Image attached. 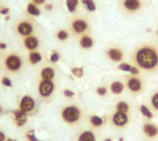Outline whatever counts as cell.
<instances>
[{"mask_svg":"<svg viewBox=\"0 0 158 141\" xmlns=\"http://www.w3.org/2000/svg\"><path fill=\"white\" fill-rule=\"evenodd\" d=\"M131 65L136 66L141 74H158V41L143 42L137 44L130 57Z\"/></svg>","mask_w":158,"mask_h":141,"instance_id":"1","label":"cell"},{"mask_svg":"<svg viewBox=\"0 0 158 141\" xmlns=\"http://www.w3.org/2000/svg\"><path fill=\"white\" fill-rule=\"evenodd\" d=\"M124 84L127 91L132 96H139L144 92L146 82L141 75L129 74L124 77Z\"/></svg>","mask_w":158,"mask_h":141,"instance_id":"2","label":"cell"},{"mask_svg":"<svg viewBox=\"0 0 158 141\" xmlns=\"http://www.w3.org/2000/svg\"><path fill=\"white\" fill-rule=\"evenodd\" d=\"M69 30L71 35L75 37H79L84 33L90 32L91 30V24L88 18L84 15L81 14H74L70 19Z\"/></svg>","mask_w":158,"mask_h":141,"instance_id":"3","label":"cell"},{"mask_svg":"<svg viewBox=\"0 0 158 141\" xmlns=\"http://www.w3.org/2000/svg\"><path fill=\"white\" fill-rule=\"evenodd\" d=\"M146 0H119L118 6L121 13L131 17L138 15L145 6Z\"/></svg>","mask_w":158,"mask_h":141,"instance_id":"4","label":"cell"},{"mask_svg":"<svg viewBox=\"0 0 158 141\" xmlns=\"http://www.w3.org/2000/svg\"><path fill=\"white\" fill-rule=\"evenodd\" d=\"M105 55L108 61L113 64L119 65L122 62H125L126 59V52L125 49L117 44H113L107 46L105 50Z\"/></svg>","mask_w":158,"mask_h":141,"instance_id":"5","label":"cell"},{"mask_svg":"<svg viewBox=\"0 0 158 141\" xmlns=\"http://www.w3.org/2000/svg\"><path fill=\"white\" fill-rule=\"evenodd\" d=\"M15 31L21 38L30 36L35 32V22L31 17L19 19L15 24Z\"/></svg>","mask_w":158,"mask_h":141,"instance_id":"6","label":"cell"},{"mask_svg":"<svg viewBox=\"0 0 158 141\" xmlns=\"http://www.w3.org/2000/svg\"><path fill=\"white\" fill-rule=\"evenodd\" d=\"M82 114L80 107L77 105H69L63 108L61 112V117L65 123L69 125H76L81 119Z\"/></svg>","mask_w":158,"mask_h":141,"instance_id":"7","label":"cell"},{"mask_svg":"<svg viewBox=\"0 0 158 141\" xmlns=\"http://www.w3.org/2000/svg\"><path fill=\"white\" fill-rule=\"evenodd\" d=\"M4 66L7 71L17 73L23 67V59L17 53H9L4 59Z\"/></svg>","mask_w":158,"mask_h":141,"instance_id":"8","label":"cell"},{"mask_svg":"<svg viewBox=\"0 0 158 141\" xmlns=\"http://www.w3.org/2000/svg\"><path fill=\"white\" fill-rule=\"evenodd\" d=\"M131 122V115L120 113V112H114L110 115V123L111 125L118 128V129H123L128 127V125Z\"/></svg>","mask_w":158,"mask_h":141,"instance_id":"9","label":"cell"},{"mask_svg":"<svg viewBox=\"0 0 158 141\" xmlns=\"http://www.w3.org/2000/svg\"><path fill=\"white\" fill-rule=\"evenodd\" d=\"M142 131L144 137L150 140H155L158 138V126L149 119L143 124Z\"/></svg>","mask_w":158,"mask_h":141,"instance_id":"10","label":"cell"},{"mask_svg":"<svg viewBox=\"0 0 158 141\" xmlns=\"http://www.w3.org/2000/svg\"><path fill=\"white\" fill-rule=\"evenodd\" d=\"M77 41H78V44H79L80 48L84 51L92 50L95 44V40H94V35L92 34V31L84 33V34L77 37Z\"/></svg>","mask_w":158,"mask_h":141,"instance_id":"11","label":"cell"},{"mask_svg":"<svg viewBox=\"0 0 158 141\" xmlns=\"http://www.w3.org/2000/svg\"><path fill=\"white\" fill-rule=\"evenodd\" d=\"M55 83L53 80H41L39 83V87H38V91L39 94L44 97V98H47L49 97L55 91Z\"/></svg>","mask_w":158,"mask_h":141,"instance_id":"12","label":"cell"},{"mask_svg":"<svg viewBox=\"0 0 158 141\" xmlns=\"http://www.w3.org/2000/svg\"><path fill=\"white\" fill-rule=\"evenodd\" d=\"M22 39V44L23 46L29 50L30 52L31 51H35L38 49L39 45H40V39H39V36L35 33L30 35V36H27V37H23L21 38Z\"/></svg>","mask_w":158,"mask_h":141,"instance_id":"13","label":"cell"},{"mask_svg":"<svg viewBox=\"0 0 158 141\" xmlns=\"http://www.w3.org/2000/svg\"><path fill=\"white\" fill-rule=\"evenodd\" d=\"M34 106H35V102L29 95H25L20 100V103H19V110H21L25 114L26 113H29V112H31L33 110Z\"/></svg>","mask_w":158,"mask_h":141,"instance_id":"14","label":"cell"},{"mask_svg":"<svg viewBox=\"0 0 158 141\" xmlns=\"http://www.w3.org/2000/svg\"><path fill=\"white\" fill-rule=\"evenodd\" d=\"M108 89H109V91H110V92L112 94H114V95H121L124 92V91L126 90L124 80L114 79L113 81H111Z\"/></svg>","mask_w":158,"mask_h":141,"instance_id":"15","label":"cell"},{"mask_svg":"<svg viewBox=\"0 0 158 141\" xmlns=\"http://www.w3.org/2000/svg\"><path fill=\"white\" fill-rule=\"evenodd\" d=\"M148 107L151 109L153 113H157L158 114V89L152 91V93L149 95L148 98Z\"/></svg>","mask_w":158,"mask_h":141,"instance_id":"16","label":"cell"},{"mask_svg":"<svg viewBox=\"0 0 158 141\" xmlns=\"http://www.w3.org/2000/svg\"><path fill=\"white\" fill-rule=\"evenodd\" d=\"M26 12H27L28 16L31 17V18L39 17L41 15V13H42L40 6L35 5V4H33L31 1L26 5Z\"/></svg>","mask_w":158,"mask_h":141,"instance_id":"17","label":"cell"},{"mask_svg":"<svg viewBox=\"0 0 158 141\" xmlns=\"http://www.w3.org/2000/svg\"><path fill=\"white\" fill-rule=\"evenodd\" d=\"M40 76L43 80H53L56 76V70L53 66H45L41 70Z\"/></svg>","mask_w":158,"mask_h":141,"instance_id":"18","label":"cell"},{"mask_svg":"<svg viewBox=\"0 0 158 141\" xmlns=\"http://www.w3.org/2000/svg\"><path fill=\"white\" fill-rule=\"evenodd\" d=\"M77 141H97V139L92 130H83L78 135Z\"/></svg>","mask_w":158,"mask_h":141,"instance_id":"19","label":"cell"},{"mask_svg":"<svg viewBox=\"0 0 158 141\" xmlns=\"http://www.w3.org/2000/svg\"><path fill=\"white\" fill-rule=\"evenodd\" d=\"M81 6L88 13H94L97 10V4L95 0H80Z\"/></svg>","mask_w":158,"mask_h":141,"instance_id":"20","label":"cell"},{"mask_svg":"<svg viewBox=\"0 0 158 141\" xmlns=\"http://www.w3.org/2000/svg\"><path fill=\"white\" fill-rule=\"evenodd\" d=\"M70 36H71V33H70L69 30L66 29V28H61V29L57 30L56 31V34H55L56 39L59 42H62L68 41Z\"/></svg>","mask_w":158,"mask_h":141,"instance_id":"21","label":"cell"},{"mask_svg":"<svg viewBox=\"0 0 158 141\" xmlns=\"http://www.w3.org/2000/svg\"><path fill=\"white\" fill-rule=\"evenodd\" d=\"M115 111L131 115V105H130V103L128 102H126V101H118L115 104Z\"/></svg>","mask_w":158,"mask_h":141,"instance_id":"22","label":"cell"},{"mask_svg":"<svg viewBox=\"0 0 158 141\" xmlns=\"http://www.w3.org/2000/svg\"><path fill=\"white\" fill-rule=\"evenodd\" d=\"M14 116H15V122L17 124L18 127H22L24 126V124L27 121V117L24 112H22L21 110H16L13 112Z\"/></svg>","mask_w":158,"mask_h":141,"instance_id":"23","label":"cell"},{"mask_svg":"<svg viewBox=\"0 0 158 141\" xmlns=\"http://www.w3.org/2000/svg\"><path fill=\"white\" fill-rule=\"evenodd\" d=\"M43 59V55L40 52H38L37 50L35 51H31L29 53L28 55V60L31 65H37L39 64Z\"/></svg>","mask_w":158,"mask_h":141,"instance_id":"24","label":"cell"},{"mask_svg":"<svg viewBox=\"0 0 158 141\" xmlns=\"http://www.w3.org/2000/svg\"><path fill=\"white\" fill-rule=\"evenodd\" d=\"M66 5L69 13L76 14L79 6H81V2L80 0H66Z\"/></svg>","mask_w":158,"mask_h":141,"instance_id":"25","label":"cell"},{"mask_svg":"<svg viewBox=\"0 0 158 141\" xmlns=\"http://www.w3.org/2000/svg\"><path fill=\"white\" fill-rule=\"evenodd\" d=\"M89 122L94 128H101L104 126V119L95 115H93L89 117Z\"/></svg>","mask_w":158,"mask_h":141,"instance_id":"26","label":"cell"},{"mask_svg":"<svg viewBox=\"0 0 158 141\" xmlns=\"http://www.w3.org/2000/svg\"><path fill=\"white\" fill-rule=\"evenodd\" d=\"M140 112H141L142 115H143V117H145L146 119L151 120V119L154 117V113L151 111V109L148 107V105L142 104V105L140 106Z\"/></svg>","mask_w":158,"mask_h":141,"instance_id":"27","label":"cell"},{"mask_svg":"<svg viewBox=\"0 0 158 141\" xmlns=\"http://www.w3.org/2000/svg\"><path fill=\"white\" fill-rule=\"evenodd\" d=\"M131 67H132V66L131 64H129V63H126V62H122L119 65H118V70L125 71V72H129V73L131 72Z\"/></svg>","mask_w":158,"mask_h":141,"instance_id":"28","label":"cell"},{"mask_svg":"<svg viewBox=\"0 0 158 141\" xmlns=\"http://www.w3.org/2000/svg\"><path fill=\"white\" fill-rule=\"evenodd\" d=\"M71 73L73 74V76H75L78 79L82 78L83 75H84L83 67H72L71 68Z\"/></svg>","mask_w":158,"mask_h":141,"instance_id":"29","label":"cell"},{"mask_svg":"<svg viewBox=\"0 0 158 141\" xmlns=\"http://www.w3.org/2000/svg\"><path fill=\"white\" fill-rule=\"evenodd\" d=\"M108 92V88L106 86H99L96 88V93L100 97H105Z\"/></svg>","mask_w":158,"mask_h":141,"instance_id":"30","label":"cell"},{"mask_svg":"<svg viewBox=\"0 0 158 141\" xmlns=\"http://www.w3.org/2000/svg\"><path fill=\"white\" fill-rule=\"evenodd\" d=\"M59 59H60V54L56 51H54L52 53V54L50 55V58H49L50 62H52V63H56V62H58Z\"/></svg>","mask_w":158,"mask_h":141,"instance_id":"31","label":"cell"},{"mask_svg":"<svg viewBox=\"0 0 158 141\" xmlns=\"http://www.w3.org/2000/svg\"><path fill=\"white\" fill-rule=\"evenodd\" d=\"M26 137H27V139H28V140L29 141H40L38 139H37V138H36V137H35L33 130L29 131V132L27 133Z\"/></svg>","mask_w":158,"mask_h":141,"instance_id":"32","label":"cell"},{"mask_svg":"<svg viewBox=\"0 0 158 141\" xmlns=\"http://www.w3.org/2000/svg\"><path fill=\"white\" fill-rule=\"evenodd\" d=\"M1 83H2L5 87H11V86H12L11 80H10L7 77H4V78H2V79H1Z\"/></svg>","mask_w":158,"mask_h":141,"instance_id":"33","label":"cell"},{"mask_svg":"<svg viewBox=\"0 0 158 141\" xmlns=\"http://www.w3.org/2000/svg\"><path fill=\"white\" fill-rule=\"evenodd\" d=\"M44 9L45 11H52V10L54 9V5H53V3H51V2H46V3L44 5Z\"/></svg>","mask_w":158,"mask_h":141,"instance_id":"34","label":"cell"},{"mask_svg":"<svg viewBox=\"0 0 158 141\" xmlns=\"http://www.w3.org/2000/svg\"><path fill=\"white\" fill-rule=\"evenodd\" d=\"M63 94H64V96L67 97V98H72V97H74V95H75V93H74L72 91H69V90H64Z\"/></svg>","mask_w":158,"mask_h":141,"instance_id":"35","label":"cell"},{"mask_svg":"<svg viewBox=\"0 0 158 141\" xmlns=\"http://www.w3.org/2000/svg\"><path fill=\"white\" fill-rule=\"evenodd\" d=\"M9 12V8L6 7V6H0V14L3 15V16H6Z\"/></svg>","mask_w":158,"mask_h":141,"instance_id":"36","label":"cell"},{"mask_svg":"<svg viewBox=\"0 0 158 141\" xmlns=\"http://www.w3.org/2000/svg\"><path fill=\"white\" fill-rule=\"evenodd\" d=\"M31 2H32L33 4L41 6H44L47 2V0H31Z\"/></svg>","mask_w":158,"mask_h":141,"instance_id":"37","label":"cell"},{"mask_svg":"<svg viewBox=\"0 0 158 141\" xmlns=\"http://www.w3.org/2000/svg\"><path fill=\"white\" fill-rule=\"evenodd\" d=\"M7 48V44L4 42H0V50H6Z\"/></svg>","mask_w":158,"mask_h":141,"instance_id":"38","label":"cell"},{"mask_svg":"<svg viewBox=\"0 0 158 141\" xmlns=\"http://www.w3.org/2000/svg\"><path fill=\"white\" fill-rule=\"evenodd\" d=\"M6 138H5V135L0 131V141H5Z\"/></svg>","mask_w":158,"mask_h":141,"instance_id":"39","label":"cell"},{"mask_svg":"<svg viewBox=\"0 0 158 141\" xmlns=\"http://www.w3.org/2000/svg\"><path fill=\"white\" fill-rule=\"evenodd\" d=\"M6 141H17L16 139H7Z\"/></svg>","mask_w":158,"mask_h":141,"instance_id":"40","label":"cell"},{"mask_svg":"<svg viewBox=\"0 0 158 141\" xmlns=\"http://www.w3.org/2000/svg\"><path fill=\"white\" fill-rule=\"evenodd\" d=\"M104 141H112V139H106Z\"/></svg>","mask_w":158,"mask_h":141,"instance_id":"41","label":"cell"},{"mask_svg":"<svg viewBox=\"0 0 158 141\" xmlns=\"http://www.w3.org/2000/svg\"><path fill=\"white\" fill-rule=\"evenodd\" d=\"M156 36H157V38H158V29L156 30Z\"/></svg>","mask_w":158,"mask_h":141,"instance_id":"42","label":"cell"},{"mask_svg":"<svg viewBox=\"0 0 158 141\" xmlns=\"http://www.w3.org/2000/svg\"><path fill=\"white\" fill-rule=\"evenodd\" d=\"M1 112H2V107L0 106V113H1Z\"/></svg>","mask_w":158,"mask_h":141,"instance_id":"43","label":"cell"},{"mask_svg":"<svg viewBox=\"0 0 158 141\" xmlns=\"http://www.w3.org/2000/svg\"><path fill=\"white\" fill-rule=\"evenodd\" d=\"M0 6H1V0H0Z\"/></svg>","mask_w":158,"mask_h":141,"instance_id":"44","label":"cell"}]
</instances>
